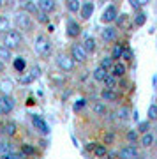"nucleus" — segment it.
<instances>
[{
	"label": "nucleus",
	"mask_w": 157,
	"mask_h": 159,
	"mask_svg": "<svg viewBox=\"0 0 157 159\" xmlns=\"http://www.w3.org/2000/svg\"><path fill=\"white\" fill-rule=\"evenodd\" d=\"M34 48H35V53H37L39 57H48V55L51 53V43H50V39H48V37H43V35H39V37L35 39Z\"/></svg>",
	"instance_id": "obj_1"
},
{
	"label": "nucleus",
	"mask_w": 157,
	"mask_h": 159,
	"mask_svg": "<svg viewBox=\"0 0 157 159\" xmlns=\"http://www.w3.org/2000/svg\"><path fill=\"white\" fill-rule=\"evenodd\" d=\"M23 43V37L21 34L18 32V30H7L6 32V37H4V44L7 46V48H20Z\"/></svg>",
	"instance_id": "obj_2"
},
{
	"label": "nucleus",
	"mask_w": 157,
	"mask_h": 159,
	"mask_svg": "<svg viewBox=\"0 0 157 159\" xmlns=\"http://www.w3.org/2000/svg\"><path fill=\"white\" fill-rule=\"evenodd\" d=\"M14 99H12L9 94H4V96H0V115H7L11 113L12 108H14Z\"/></svg>",
	"instance_id": "obj_3"
},
{
	"label": "nucleus",
	"mask_w": 157,
	"mask_h": 159,
	"mask_svg": "<svg viewBox=\"0 0 157 159\" xmlns=\"http://www.w3.org/2000/svg\"><path fill=\"white\" fill-rule=\"evenodd\" d=\"M16 25L21 30H25V32H30V30H32V20H30V14H28L27 11L20 12V14L16 16Z\"/></svg>",
	"instance_id": "obj_4"
},
{
	"label": "nucleus",
	"mask_w": 157,
	"mask_h": 159,
	"mask_svg": "<svg viewBox=\"0 0 157 159\" xmlns=\"http://www.w3.org/2000/svg\"><path fill=\"white\" fill-rule=\"evenodd\" d=\"M87 51H85L83 44H73V48H71V57H73L74 62H79L83 64L85 60H87Z\"/></svg>",
	"instance_id": "obj_5"
},
{
	"label": "nucleus",
	"mask_w": 157,
	"mask_h": 159,
	"mask_svg": "<svg viewBox=\"0 0 157 159\" xmlns=\"http://www.w3.org/2000/svg\"><path fill=\"white\" fill-rule=\"evenodd\" d=\"M56 66H58L62 71L69 73V71L74 69V60H73V57H69V55H58V57H56Z\"/></svg>",
	"instance_id": "obj_6"
},
{
	"label": "nucleus",
	"mask_w": 157,
	"mask_h": 159,
	"mask_svg": "<svg viewBox=\"0 0 157 159\" xmlns=\"http://www.w3.org/2000/svg\"><path fill=\"white\" fill-rule=\"evenodd\" d=\"M118 12H117V7L115 6H108L104 11H102V16H101V21L102 23H113L117 20Z\"/></svg>",
	"instance_id": "obj_7"
},
{
	"label": "nucleus",
	"mask_w": 157,
	"mask_h": 159,
	"mask_svg": "<svg viewBox=\"0 0 157 159\" xmlns=\"http://www.w3.org/2000/svg\"><path fill=\"white\" fill-rule=\"evenodd\" d=\"M32 124H34V127L39 131V133H43V134H48V133H50V127H48V124H46L43 119H41L39 115H32Z\"/></svg>",
	"instance_id": "obj_8"
},
{
	"label": "nucleus",
	"mask_w": 157,
	"mask_h": 159,
	"mask_svg": "<svg viewBox=\"0 0 157 159\" xmlns=\"http://www.w3.org/2000/svg\"><path fill=\"white\" fill-rule=\"evenodd\" d=\"M118 156L123 159H131V157H138V148L134 147V145H127V147H123L120 152H118Z\"/></svg>",
	"instance_id": "obj_9"
},
{
	"label": "nucleus",
	"mask_w": 157,
	"mask_h": 159,
	"mask_svg": "<svg viewBox=\"0 0 157 159\" xmlns=\"http://www.w3.org/2000/svg\"><path fill=\"white\" fill-rule=\"evenodd\" d=\"M0 133L6 136H14L16 134V124L14 122H4L0 124Z\"/></svg>",
	"instance_id": "obj_10"
},
{
	"label": "nucleus",
	"mask_w": 157,
	"mask_h": 159,
	"mask_svg": "<svg viewBox=\"0 0 157 159\" xmlns=\"http://www.w3.org/2000/svg\"><path fill=\"white\" fill-rule=\"evenodd\" d=\"M79 34H81V27L74 20H69L67 21V35L69 37H78Z\"/></svg>",
	"instance_id": "obj_11"
},
{
	"label": "nucleus",
	"mask_w": 157,
	"mask_h": 159,
	"mask_svg": "<svg viewBox=\"0 0 157 159\" xmlns=\"http://www.w3.org/2000/svg\"><path fill=\"white\" fill-rule=\"evenodd\" d=\"M101 37H102V41H106V43L115 41V39H117V29H113V27H106V29L101 32Z\"/></svg>",
	"instance_id": "obj_12"
},
{
	"label": "nucleus",
	"mask_w": 157,
	"mask_h": 159,
	"mask_svg": "<svg viewBox=\"0 0 157 159\" xmlns=\"http://www.w3.org/2000/svg\"><path fill=\"white\" fill-rule=\"evenodd\" d=\"M79 11H81V18L83 20H90V16L94 14V4L92 2H85L83 6L79 7Z\"/></svg>",
	"instance_id": "obj_13"
},
{
	"label": "nucleus",
	"mask_w": 157,
	"mask_h": 159,
	"mask_svg": "<svg viewBox=\"0 0 157 159\" xmlns=\"http://www.w3.org/2000/svg\"><path fill=\"white\" fill-rule=\"evenodd\" d=\"M101 97H102V101L113 102V101H117V99H118V94L113 90V89H104V90L101 92Z\"/></svg>",
	"instance_id": "obj_14"
},
{
	"label": "nucleus",
	"mask_w": 157,
	"mask_h": 159,
	"mask_svg": "<svg viewBox=\"0 0 157 159\" xmlns=\"http://www.w3.org/2000/svg\"><path fill=\"white\" fill-rule=\"evenodd\" d=\"M37 6H39L41 11L51 12L53 9H55V0H39V2H37Z\"/></svg>",
	"instance_id": "obj_15"
},
{
	"label": "nucleus",
	"mask_w": 157,
	"mask_h": 159,
	"mask_svg": "<svg viewBox=\"0 0 157 159\" xmlns=\"http://www.w3.org/2000/svg\"><path fill=\"white\" fill-rule=\"evenodd\" d=\"M111 74H113V76H117V78L123 76V74H125V66H123L122 62H113V66H111Z\"/></svg>",
	"instance_id": "obj_16"
},
{
	"label": "nucleus",
	"mask_w": 157,
	"mask_h": 159,
	"mask_svg": "<svg viewBox=\"0 0 157 159\" xmlns=\"http://www.w3.org/2000/svg\"><path fill=\"white\" fill-rule=\"evenodd\" d=\"M23 11H27L28 14H37L39 12V6L34 4V2H30V0H27V2H23Z\"/></svg>",
	"instance_id": "obj_17"
},
{
	"label": "nucleus",
	"mask_w": 157,
	"mask_h": 159,
	"mask_svg": "<svg viewBox=\"0 0 157 159\" xmlns=\"http://www.w3.org/2000/svg\"><path fill=\"white\" fill-rule=\"evenodd\" d=\"M12 87H14V83L11 80H0V92L2 94H11Z\"/></svg>",
	"instance_id": "obj_18"
},
{
	"label": "nucleus",
	"mask_w": 157,
	"mask_h": 159,
	"mask_svg": "<svg viewBox=\"0 0 157 159\" xmlns=\"http://www.w3.org/2000/svg\"><path fill=\"white\" fill-rule=\"evenodd\" d=\"M83 48H85L87 53H94V51H96V39H94V37H85Z\"/></svg>",
	"instance_id": "obj_19"
},
{
	"label": "nucleus",
	"mask_w": 157,
	"mask_h": 159,
	"mask_svg": "<svg viewBox=\"0 0 157 159\" xmlns=\"http://www.w3.org/2000/svg\"><path fill=\"white\" fill-rule=\"evenodd\" d=\"M154 140H155V138H154V134L146 131V133H143V136H141V145H143L145 148L146 147H152V145H154Z\"/></svg>",
	"instance_id": "obj_20"
},
{
	"label": "nucleus",
	"mask_w": 157,
	"mask_h": 159,
	"mask_svg": "<svg viewBox=\"0 0 157 159\" xmlns=\"http://www.w3.org/2000/svg\"><path fill=\"white\" fill-rule=\"evenodd\" d=\"M102 83L106 89H115L117 87V76H113V74H106V78L102 80Z\"/></svg>",
	"instance_id": "obj_21"
},
{
	"label": "nucleus",
	"mask_w": 157,
	"mask_h": 159,
	"mask_svg": "<svg viewBox=\"0 0 157 159\" xmlns=\"http://www.w3.org/2000/svg\"><path fill=\"white\" fill-rule=\"evenodd\" d=\"M106 74H108V69H104L102 66H99V67L94 71V80H96V81H102V80L106 78Z\"/></svg>",
	"instance_id": "obj_22"
},
{
	"label": "nucleus",
	"mask_w": 157,
	"mask_h": 159,
	"mask_svg": "<svg viewBox=\"0 0 157 159\" xmlns=\"http://www.w3.org/2000/svg\"><path fill=\"white\" fill-rule=\"evenodd\" d=\"M0 60H2V62L11 60V48H7L6 44L0 46Z\"/></svg>",
	"instance_id": "obj_23"
},
{
	"label": "nucleus",
	"mask_w": 157,
	"mask_h": 159,
	"mask_svg": "<svg viewBox=\"0 0 157 159\" xmlns=\"http://www.w3.org/2000/svg\"><path fill=\"white\" fill-rule=\"evenodd\" d=\"M65 6L71 12H78L79 7H81V2L79 0H65Z\"/></svg>",
	"instance_id": "obj_24"
},
{
	"label": "nucleus",
	"mask_w": 157,
	"mask_h": 159,
	"mask_svg": "<svg viewBox=\"0 0 157 159\" xmlns=\"http://www.w3.org/2000/svg\"><path fill=\"white\" fill-rule=\"evenodd\" d=\"M122 51H123V44H115L113 46V51H111V58L113 60L122 58Z\"/></svg>",
	"instance_id": "obj_25"
},
{
	"label": "nucleus",
	"mask_w": 157,
	"mask_h": 159,
	"mask_svg": "<svg viewBox=\"0 0 157 159\" xmlns=\"http://www.w3.org/2000/svg\"><path fill=\"white\" fill-rule=\"evenodd\" d=\"M25 67H27V62H25V58H21V57L14 58V69H16L18 73H23V71H25Z\"/></svg>",
	"instance_id": "obj_26"
},
{
	"label": "nucleus",
	"mask_w": 157,
	"mask_h": 159,
	"mask_svg": "<svg viewBox=\"0 0 157 159\" xmlns=\"http://www.w3.org/2000/svg\"><path fill=\"white\" fill-rule=\"evenodd\" d=\"M145 23H146V14L145 12H138L134 16V25L136 27H143Z\"/></svg>",
	"instance_id": "obj_27"
},
{
	"label": "nucleus",
	"mask_w": 157,
	"mask_h": 159,
	"mask_svg": "<svg viewBox=\"0 0 157 159\" xmlns=\"http://www.w3.org/2000/svg\"><path fill=\"white\" fill-rule=\"evenodd\" d=\"M94 154H96L97 157H104V156H108V148L104 145H96L94 147Z\"/></svg>",
	"instance_id": "obj_28"
},
{
	"label": "nucleus",
	"mask_w": 157,
	"mask_h": 159,
	"mask_svg": "<svg viewBox=\"0 0 157 159\" xmlns=\"http://www.w3.org/2000/svg\"><path fill=\"white\" fill-rule=\"evenodd\" d=\"M94 113L96 115H104L106 113V106H104L102 102H96V104H94Z\"/></svg>",
	"instance_id": "obj_29"
},
{
	"label": "nucleus",
	"mask_w": 157,
	"mask_h": 159,
	"mask_svg": "<svg viewBox=\"0 0 157 159\" xmlns=\"http://www.w3.org/2000/svg\"><path fill=\"white\" fill-rule=\"evenodd\" d=\"M129 113H131L129 108H125V106H123V108H120L117 111V117H118V119H122V120H127V119H129Z\"/></svg>",
	"instance_id": "obj_30"
},
{
	"label": "nucleus",
	"mask_w": 157,
	"mask_h": 159,
	"mask_svg": "<svg viewBox=\"0 0 157 159\" xmlns=\"http://www.w3.org/2000/svg\"><path fill=\"white\" fill-rule=\"evenodd\" d=\"M21 152L25 154V156H35V154H37V150H35L32 145H23V147H21Z\"/></svg>",
	"instance_id": "obj_31"
},
{
	"label": "nucleus",
	"mask_w": 157,
	"mask_h": 159,
	"mask_svg": "<svg viewBox=\"0 0 157 159\" xmlns=\"http://www.w3.org/2000/svg\"><path fill=\"white\" fill-rule=\"evenodd\" d=\"M9 30V20L6 16H0V32H7Z\"/></svg>",
	"instance_id": "obj_32"
},
{
	"label": "nucleus",
	"mask_w": 157,
	"mask_h": 159,
	"mask_svg": "<svg viewBox=\"0 0 157 159\" xmlns=\"http://www.w3.org/2000/svg\"><path fill=\"white\" fill-rule=\"evenodd\" d=\"M113 62H115V60H113L111 57H104V58H102V60H101V64H99V66H102V67H104V69H111Z\"/></svg>",
	"instance_id": "obj_33"
},
{
	"label": "nucleus",
	"mask_w": 157,
	"mask_h": 159,
	"mask_svg": "<svg viewBox=\"0 0 157 159\" xmlns=\"http://www.w3.org/2000/svg\"><path fill=\"white\" fill-rule=\"evenodd\" d=\"M148 120H157V106L155 104H152L150 108H148Z\"/></svg>",
	"instance_id": "obj_34"
},
{
	"label": "nucleus",
	"mask_w": 157,
	"mask_h": 159,
	"mask_svg": "<svg viewBox=\"0 0 157 159\" xmlns=\"http://www.w3.org/2000/svg\"><path fill=\"white\" fill-rule=\"evenodd\" d=\"M148 129H150V122H148V120H145V122H140V124H138V131H140V133H146Z\"/></svg>",
	"instance_id": "obj_35"
},
{
	"label": "nucleus",
	"mask_w": 157,
	"mask_h": 159,
	"mask_svg": "<svg viewBox=\"0 0 157 159\" xmlns=\"http://www.w3.org/2000/svg\"><path fill=\"white\" fill-rule=\"evenodd\" d=\"M34 76H32V74H25V76H21V78H20V83H23V85H27V83H32V81H34Z\"/></svg>",
	"instance_id": "obj_36"
},
{
	"label": "nucleus",
	"mask_w": 157,
	"mask_h": 159,
	"mask_svg": "<svg viewBox=\"0 0 157 159\" xmlns=\"http://www.w3.org/2000/svg\"><path fill=\"white\" fill-rule=\"evenodd\" d=\"M9 150H12L9 143H7V142H0V152L6 154V152H9Z\"/></svg>",
	"instance_id": "obj_37"
},
{
	"label": "nucleus",
	"mask_w": 157,
	"mask_h": 159,
	"mask_svg": "<svg viewBox=\"0 0 157 159\" xmlns=\"http://www.w3.org/2000/svg\"><path fill=\"white\" fill-rule=\"evenodd\" d=\"M30 74H32V76L37 80V78L41 76V67H39V66H34V67L30 69Z\"/></svg>",
	"instance_id": "obj_38"
},
{
	"label": "nucleus",
	"mask_w": 157,
	"mask_h": 159,
	"mask_svg": "<svg viewBox=\"0 0 157 159\" xmlns=\"http://www.w3.org/2000/svg\"><path fill=\"white\" fill-rule=\"evenodd\" d=\"M122 58H125V60H132V51L127 50V48H123V51H122Z\"/></svg>",
	"instance_id": "obj_39"
},
{
	"label": "nucleus",
	"mask_w": 157,
	"mask_h": 159,
	"mask_svg": "<svg viewBox=\"0 0 157 159\" xmlns=\"http://www.w3.org/2000/svg\"><path fill=\"white\" fill-rule=\"evenodd\" d=\"M37 20H39L41 23H48V16H46V12L44 11L37 12Z\"/></svg>",
	"instance_id": "obj_40"
},
{
	"label": "nucleus",
	"mask_w": 157,
	"mask_h": 159,
	"mask_svg": "<svg viewBox=\"0 0 157 159\" xmlns=\"http://www.w3.org/2000/svg\"><path fill=\"white\" fill-rule=\"evenodd\" d=\"M85 104H87V99H79V101L76 102V104H74V110L78 111V110H81V108H83Z\"/></svg>",
	"instance_id": "obj_41"
},
{
	"label": "nucleus",
	"mask_w": 157,
	"mask_h": 159,
	"mask_svg": "<svg viewBox=\"0 0 157 159\" xmlns=\"http://www.w3.org/2000/svg\"><path fill=\"white\" fill-rule=\"evenodd\" d=\"M136 138H138V133H136V131H129V133H127V140H129V142H136Z\"/></svg>",
	"instance_id": "obj_42"
},
{
	"label": "nucleus",
	"mask_w": 157,
	"mask_h": 159,
	"mask_svg": "<svg viewBox=\"0 0 157 159\" xmlns=\"http://www.w3.org/2000/svg\"><path fill=\"white\" fill-rule=\"evenodd\" d=\"M113 140H115V134L113 133H108L106 136H104V143H111Z\"/></svg>",
	"instance_id": "obj_43"
},
{
	"label": "nucleus",
	"mask_w": 157,
	"mask_h": 159,
	"mask_svg": "<svg viewBox=\"0 0 157 159\" xmlns=\"http://www.w3.org/2000/svg\"><path fill=\"white\" fill-rule=\"evenodd\" d=\"M129 4H131V7L134 9V11H140V4H138V0H129Z\"/></svg>",
	"instance_id": "obj_44"
},
{
	"label": "nucleus",
	"mask_w": 157,
	"mask_h": 159,
	"mask_svg": "<svg viewBox=\"0 0 157 159\" xmlns=\"http://www.w3.org/2000/svg\"><path fill=\"white\" fill-rule=\"evenodd\" d=\"M138 4L143 7V6H146V4H148V0H138Z\"/></svg>",
	"instance_id": "obj_45"
},
{
	"label": "nucleus",
	"mask_w": 157,
	"mask_h": 159,
	"mask_svg": "<svg viewBox=\"0 0 157 159\" xmlns=\"http://www.w3.org/2000/svg\"><path fill=\"white\" fill-rule=\"evenodd\" d=\"M94 147H96V143H90L88 147H87V150H94Z\"/></svg>",
	"instance_id": "obj_46"
},
{
	"label": "nucleus",
	"mask_w": 157,
	"mask_h": 159,
	"mask_svg": "<svg viewBox=\"0 0 157 159\" xmlns=\"http://www.w3.org/2000/svg\"><path fill=\"white\" fill-rule=\"evenodd\" d=\"M0 73H4V62L0 60Z\"/></svg>",
	"instance_id": "obj_47"
},
{
	"label": "nucleus",
	"mask_w": 157,
	"mask_h": 159,
	"mask_svg": "<svg viewBox=\"0 0 157 159\" xmlns=\"http://www.w3.org/2000/svg\"><path fill=\"white\" fill-rule=\"evenodd\" d=\"M2 6H4V0H0V7H2Z\"/></svg>",
	"instance_id": "obj_48"
},
{
	"label": "nucleus",
	"mask_w": 157,
	"mask_h": 159,
	"mask_svg": "<svg viewBox=\"0 0 157 159\" xmlns=\"http://www.w3.org/2000/svg\"><path fill=\"white\" fill-rule=\"evenodd\" d=\"M20 2H27V0H20Z\"/></svg>",
	"instance_id": "obj_49"
}]
</instances>
